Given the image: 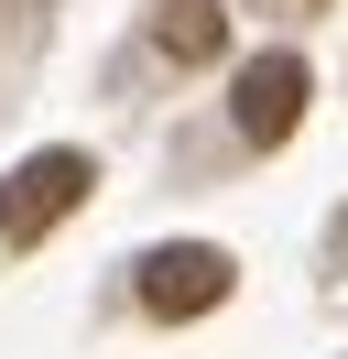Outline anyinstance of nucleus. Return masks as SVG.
<instances>
[{
  "label": "nucleus",
  "mask_w": 348,
  "mask_h": 359,
  "mask_svg": "<svg viewBox=\"0 0 348 359\" xmlns=\"http://www.w3.org/2000/svg\"><path fill=\"white\" fill-rule=\"evenodd\" d=\"M152 44H163L174 66H207V55L229 44V11H218V0H174L163 22H152Z\"/></svg>",
  "instance_id": "obj_4"
},
{
  "label": "nucleus",
  "mask_w": 348,
  "mask_h": 359,
  "mask_svg": "<svg viewBox=\"0 0 348 359\" xmlns=\"http://www.w3.org/2000/svg\"><path fill=\"white\" fill-rule=\"evenodd\" d=\"M294 120H304V66L294 55H261V66H239V131L272 153V142H294Z\"/></svg>",
  "instance_id": "obj_3"
},
{
  "label": "nucleus",
  "mask_w": 348,
  "mask_h": 359,
  "mask_svg": "<svg viewBox=\"0 0 348 359\" xmlns=\"http://www.w3.org/2000/svg\"><path fill=\"white\" fill-rule=\"evenodd\" d=\"M87 185H98V163H87V153H33L11 185H0V240L33 250L44 229L65 218V207H87Z\"/></svg>",
  "instance_id": "obj_1"
},
{
  "label": "nucleus",
  "mask_w": 348,
  "mask_h": 359,
  "mask_svg": "<svg viewBox=\"0 0 348 359\" xmlns=\"http://www.w3.org/2000/svg\"><path fill=\"white\" fill-rule=\"evenodd\" d=\"M142 305L152 316H207V305H229V250H207V240L152 250V262H142Z\"/></svg>",
  "instance_id": "obj_2"
}]
</instances>
